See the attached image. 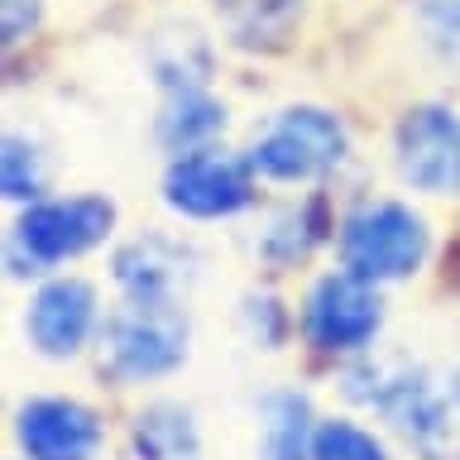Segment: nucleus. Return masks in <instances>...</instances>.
Masks as SVG:
<instances>
[{
	"label": "nucleus",
	"mask_w": 460,
	"mask_h": 460,
	"mask_svg": "<svg viewBox=\"0 0 460 460\" xmlns=\"http://www.w3.org/2000/svg\"><path fill=\"white\" fill-rule=\"evenodd\" d=\"M379 412L398 422L427 460H460V384L437 369H379V388L369 394Z\"/></svg>",
	"instance_id": "f257e3e1"
},
{
	"label": "nucleus",
	"mask_w": 460,
	"mask_h": 460,
	"mask_svg": "<svg viewBox=\"0 0 460 460\" xmlns=\"http://www.w3.org/2000/svg\"><path fill=\"white\" fill-rule=\"evenodd\" d=\"M187 355V322L172 302H129L115 312L101 336V365L115 379H154L178 369Z\"/></svg>",
	"instance_id": "f03ea898"
},
{
	"label": "nucleus",
	"mask_w": 460,
	"mask_h": 460,
	"mask_svg": "<svg viewBox=\"0 0 460 460\" xmlns=\"http://www.w3.org/2000/svg\"><path fill=\"white\" fill-rule=\"evenodd\" d=\"M341 250H345V269L359 273V279H369V283L402 279V273H412L422 264L427 226L408 207H398V201H374V207L355 211L345 221Z\"/></svg>",
	"instance_id": "7ed1b4c3"
},
{
	"label": "nucleus",
	"mask_w": 460,
	"mask_h": 460,
	"mask_svg": "<svg viewBox=\"0 0 460 460\" xmlns=\"http://www.w3.org/2000/svg\"><path fill=\"white\" fill-rule=\"evenodd\" d=\"M345 158V129L326 111H283L264 135L254 139L250 164L273 182H307L316 172L336 168Z\"/></svg>",
	"instance_id": "20e7f679"
},
{
	"label": "nucleus",
	"mask_w": 460,
	"mask_h": 460,
	"mask_svg": "<svg viewBox=\"0 0 460 460\" xmlns=\"http://www.w3.org/2000/svg\"><path fill=\"white\" fill-rule=\"evenodd\" d=\"M115 221V207L106 197H67V201H43V207L24 211L20 221V244L39 264H58V259L86 254L92 244L106 240Z\"/></svg>",
	"instance_id": "39448f33"
},
{
	"label": "nucleus",
	"mask_w": 460,
	"mask_h": 460,
	"mask_svg": "<svg viewBox=\"0 0 460 460\" xmlns=\"http://www.w3.org/2000/svg\"><path fill=\"white\" fill-rule=\"evenodd\" d=\"M398 168L422 192H460V120L441 106L412 111L398 129Z\"/></svg>",
	"instance_id": "423d86ee"
},
{
	"label": "nucleus",
	"mask_w": 460,
	"mask_h": 460,
	"mask_svg": "<svg viewBox=\"0 0 460 460\" xmlns=\"http://www.w3.org/2000/svg\"><path fill=\"white\" fill-rule=\"evenodd\" d=\"M379 331V297L359 273H331L307 302V336L322 350H359Z\"/></svg>",
	"instance_id": "0eeeda50"
},
{
	"label": "nucleus",
	"mask_w": 460,
	"mask_h": 460,
	"mask_svg": "<svg viewBox=\"0 0 460 460\" xmlns=\"http://www.w3.org/2000/svg\"><path fill=\"white\" fill-rule=\"evenodd\" d=\"M164 192H168V207H178L182 216L211 221V216H230V211L250 207V172L235 158L201 149L168 168Z\"/></svg>",
	"instance_id": "6e6552de"
},
{
	"label": "nucleus",
	"mask_w": 460,
	"mask_h": 460,
	"mask_svg": "<svg viewBox=\"0 0 460 460\" xmlns=\"http://www.w3.org/2000/svg\"><path fill=\"white\" fill-rule=\"evenodd\" d=\"M20 441L29 460H92L101 427L82 402L39 398L20 412Z\"/></svg>",
	"instance_id": "1a4fd4ad"
},
{
	"label": "nucleus",
	"mask_w": 460,
	"mask_h": 460,
	"mask_svg": "<svg viewBox=\"0 0 460 460\" xmlns=\"http://www.w3.org/2000/svg\"><path fill=\"white\" fill-rule=\"evenodd\" d=\"M96 322V293L77 279H58L29 307V336L43 355H72Z\"/></svg>",
	"instance_id": "9d476101"
},
{
	"label": "nucleus",
	"mask_w": 460,
	"mask_h": 460,
	"mask_svg": "<svg viewBox=\"0 0 460 460\" xmlns=\"http://www.w3.org/2000/svg\"><path fill=\"white\" fill-rule=\"evenodd\" d=\"M115 279L135 302H172L192 283V250L172 244L164 235H144L115 259Z\"/></svg>",
	"instance_id": "9b49d317"
},
{
	"label": "nucleus",
	"mask_w": 460,
	"mask_h": 460,
	"mask_svg": "<svg viewBox=\"0 0 460 460\" xmlns=\"http://www.w3.org/2000/svg\"><path fill=\"white\" fill-rule=\"evenodd\" d=\"M139 460H201V437L182 408H149L135 422Z\"/></svg>",
	"instance_id": "f8f14e48"
},
{
	"label": "nucleus",
	"mask_w": 460,
	"mask_h": 460,
	"mask_svg": "<svg viewBox=\"0 0 460 460\" xmlns=\"http://www.w3.org/2000/svg\"><path fill=\"white\" fill-rule=\"evenodd\" d=\"M264 456L269 460H312L307 441V402L297 394H279L264 408Z\"/></svg>",
	"instance_id": "ddd939ff"
},
{
	"label": "nucleus",
	"mask_w": 460,
	"mask_h": 460,
	"mask_svg": "<svg viewBox=\"0 0 460 460\" xmlns=\"http://www.w3.org/2000/svg\"><path fill=\"white\" fill-rule=\"evenodd\" d=\"M216 129H221V106H216L211 96H201V92H182L164 115V139L172 144V149L201 144L207 135H216Z\"/></svg>",
	"instance_id": "4468645a"
},
{
	"label": "nucleus",
	"mask_w": 460,
	"mask_h": 460,
	"mask_svg": "<svg viewBox=\"0 0 460 460\" xmlns=\"http://www.w3.org/2000/svg\"><path fill=\"white\" fill-rule=\"evenodd\" d=\"M312 460H384V446L350 422H326L312 437Z\"/></svg>",
	"instance_id": "2eb2a0df"
},
{
	"label": "nucleus",
	"mask_w": 460,
	"mask_h": 460,
	"mask_svg": "<svg viewBox=\"0 0 460 460\" xmlns=\"http://www.w3.org/2000/svg\"><path fill=\"white\" fill-rule=\"evenodd\" d=\"M5 192L14 201L43 192V168H39V158L24 139H5Z\"/></svg>",
	"instance_id": "dca6fc26"
},
{
	"label": "nucleus",
	"mask_w": 460,
	"mask_h": 460,
	"mask_svg": "<svg viewBox=\"0 0 460 460\" xmlns=\"http://www.w3.org/2000/svg\"><path fill=\"white\" fill-rule=\"evenodd\" d=\"M39 20V0H5V39L14 43L29 24Z\"/></svg>",
	"instance_id": "f3484780"
},
{
	"label": "nucleus",
	"mask_w": 460,
	"mask_h": 460,
	"mask_svg": "<svg viewBox=\"0 0 460 460\" xmlns=\"http://www.w3.org/2000/svg\"><path fill=\"white\" fill-rule=\"evenodd\" d=\"M230 10H250V14H259V10H279L283 0H226Z\"/></svg>",
	"instance_id": "a211bd4d"
}]
</instances>
